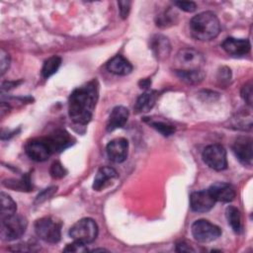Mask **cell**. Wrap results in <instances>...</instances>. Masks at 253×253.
I'll use <instances>...</instances> for the list:
<instances>
[{
  "mask_svg": "<svg viewBox=\"0 0 253 253\" xmlns=\"http://www.w3.org/2000/svg\"><path fill=\"white\" fill-rule=\"evenodd\" d=\"M98 100V85L96 81L76 88L68 101V113L73 123L86 125L92 119L93 111Z\"/></svg>",
  "mask_w": 253,
  "mask_h": 253,
  "instance_id": "obj_1",
  "label": "cell"
},
{
  "mask_svg": "<svg viewBox=\"0 0 253 253\" xmlns=\"http://www.w3.org/2000/svg\"><path fill=\"white\" fill-rule=\"evenodd\" d=\"M189 28L191 35L199 41H211L216 38L220 32L219 20L211 11L194 16L190 21Z\"/></svg>",
  "mask_w": 253,
  "mask_h": 253,
  "instance_id": "obj_2",
  "label": "cell"
},
{
  "mask_svg": "<svg viewBox=\"0 0 253 253\" xmlns=\"http://www.w3.org/2000/svg\"><path fill=\"white\" fill-rule=\"evenodd\" d=\"M28 225L27 219L20 214H12L1 217L0 235L5 241H12L20 238L26 231Z\"/></svg>",
  "mask_w": 253,
  "mask_h": 253,
  "instance_id": "obj_3",
  "label": "cell"
},
{
  "mask_svg": "<svg viewBox=\"0 0 253 253\" xmlns=\"http://www.w3.org/2000/svg\"><path fill=\"white\" fill-rule=\"evenodd\" d=\"M69 235L74 241H78L86 245L97 238L98 225L92 218H82L71 226L69 229Z\"/></svg>",
  "mask_w": 253,
  "mask_h": 253,
  "instance_id": "obj_4",
  "label": "cell"
},
{
  "mask_svg": "<svg viewBox=\"0 0 253 253\" xmlns=\"http://www.w3.org/2000/svg\"><path fill=\"white\" fill-rule=\"evenodd\" d=\"M204 62L203 54L191 47L180 49L175 57L176 71L202 70Z\"/></svg>",
  "mask_w": 253,
  "mask_h": 253,
  "instance_id": "obj_5",
  "label": "cell"
},
{
  "mask_svg": "<svg viewBox=\"0 0 253 253\" xmlns=\"http://www.w3.org/2000/svg\"><path fill=\"white\" fill-rule=\"evenodd\" d=\"M37 235L47 243H57L61 237V222L51 216H44L35 223Z\"/></svg>",
  "mask_w": 253,
  "mask_h": 253,
  "instance_id": "obj_6",
  "label": "cell"
},
{
  "mask_svg": "<svg viewBox=\"0 0 253 253\" xmlns=\"http://www.w3.org/2000/svg\"><path fill=\"white\" fill-rule=\"evenodd\" d=\"M191 232L197 241L211 242L220 236L221 229L207 219H199L192 224Z\"/></svg>",
  "mask_w": 253,
  "mask_h": 253,
  "instance_id": "obj_7",
  "label": "cell"
},
{
  "mask_svg": "<svg viewBox=\"0 0 253 253\" xmlns=\"http://www.w3.org/2000/svg\"><path fill=\"white\" fill-rule=\"evenodd\" d=\"M204 162L215 171L224 170L227 167L226 151L220 144H211L207 146L202 154Z\"/></svg>",
  "mask_w": 253,
  "mask_h": 253,
  "instance_id": "obj_8",
  "label": "cell"
},
{
  "mask_svg": "<svg viewBox=\"0 0 253 253\" xmlns=\"http://www.w3.org/2000/svg\"><path fill=\"white\" fill-rule=\"evenodd\" d=\"M27 155L35 161H45L53 152L45 137L34 138L27 142L25 146Z\"/></svg>",
  "mask_w": 253,
  "mask_h": 253,
  "instance_id": "obj_9",
  "label": "cell"
},
{
  "mask_svg": "<svg viewBox=\"0 0 253 253\" xmlns=\"http://www.w3.org/2000/svg\"><path fill=\"white\" fill-rule=\"evenodd\" d=\"M215 200L209 190L197 191L190 196L191 209L196 212H206L211 210L215 204Z\"/></svg>",
  "mask_w": 253,
  "mask_h": 253,
  "instance_id": "obj_10",
  "label": "cell"
},
{
  "mask_svg": "<svg viewBox=\"0 0 253 253\" xmlns=\"http://www.w3.org/2000/svg\"><path fill=\"white\" fill-rule=\"evenodd\" d=\"M232 150L236 158L243 164L251 166L252 164V139L248 136L236 138L232 144Z\"/></svg>",
  "mask_w": 253,
  "mask_h": 253,
  "instance_id": "obj_11",
  "label": "cell"
},
{
  "mask_svg": "<svg viewBox=\"0 0 253 253\" xmlns=\"http://www.w3.org/2000/svg\"><path fill=\"white\" fill-rule=\"evenodd\" d=\"M107 155L115 163H122L127 157L128 142L124 137L115 138L107 145Z\"/></svg>",
  "mask_w": 253,
  "mask_h": 253,
  "instance_id": "obj_12",
  "label": "cell"
},
{
  "mask_svg": "<svg viewBox=\"0 0 253 253\" xmlns=\"http://www.w3.org/2000/svg\"><path fill=\"white\" fill-rule=\"evenodd\" d=\"M45 138L52 152H60L73 143V138L64 129H55Z\"/></svg>",
  "mask_w": 253,
  "mask_h": 253,
  "instance_id": "obj_13",
  "label": "cell"
},
{
  "mask_svg": "<svg viewBox=\"0 0 253 253\" xmlns=\"http://www.w3.org/2000/svg\"><path fill=\"white\" fill-rule=\"evenodd\" d=\"M215 201L222 203H229L235 198L234 188L224 182H216L212 184L209 189Z\"/></svg>",
  "mask_w": 253,
  "mask_h": 253,
  "instance_id": "obj_14",
  "label": "cell"
},
{
  "mask_svg": "<svg viewBox=\"0 0 253 253\" xmlns=\"http://www.w3.org/2000/svg\"><path fill=\"white\" fill-rule=\"evenodd\" d=\"M222 48L231 55H245L250 51V42L248 40L227 38L222 42Z\"/></svg>",
  "mask_w": 253,
  "mask_h": 253,
  "instance_id": "obj_15",
  "label": "cell"
},
{
  "mask_svg": "<svg viewBox=\"0 0 253 253\" xmlns=\"http://www.w3.org/2000/svg\"><path fill=\"white\" fill-rule=\"evenodd\" d=\"M129 116V112L126 107L118 106L113 109L110 114L108 123H107V130L113 131L117 128L123 127L127 122Z\"/></svg>",
  "mask_w": 253,
  "mask_h": 253,
  "instance_id": "obj_16",
  "label": "cell"
},
{
  "mask_svg": "<svg viewBox=\"0 0 253 253\" xmlns=\"http://www.w3.org/2000/svg\"><path fill=\"white\" fill-rule=\"evenodd\" d=\"M150 48L157 59H165L171 50L169 40L162 35H155L150 40Z\"/></svg>",
  "mask_w": 253,
  "mask_h": 253,
  "instance_id": "obj_17",
  "label": "cell"
},
{
  "mask_svg": "<svg viewBox=\"0 0 253 253\" xmlns=\"http://www.w3.org/2000/svg\"><path fill=\"white\" fill-rule=\"evenodd\" d=\"M116 178H118V173L114 168L108 166L101 167L94 178L93 189L95 191H101Z\"/></svg>",
  "mask_w": 253,
  "mask_h": 253,
  "instance_id": "obj_18",
  "label": "cell"
},
{
  "mask_svg": "<svg viewBox=\"0 0 253 253\" xmlns=\"http://www.w3.org/2000/svg\"><path fill=\"white\" fill-rule=\"evenodd\" d=\"M107 69L116 75H127L131 72L132 65L123 55H116L107 63Z\"/></svg>",
  "mask_w": 253,
  "mask_h": 253,
  "instance_id": "obj_19",
  "label": "cell"
},
{
  "mask_svg": "<svg viewBox=\"0 0 253 253\" xmlns=\"http://www.w3.org/2000/svg\"><path fill=\"white\" fill-rule=\"evenodd\" d=\"M157 97V92L155 91H147L141 94L135 102L134 110L137 113H147L155 105Z\"/></svg>",
  "mask_w": 253,
  "mask_h": 253,
  "instance_id": "obj_20",
  "label": "cell"
},
{
  "mask_svg": "<svg viewBox=\"0 0 253 253\" xmlns=\"http://www.w3.org/2000/svg\"><path fill=\"white\" fill-rule=\"evenodd\" d=\"M3 185L7 188L17 190V191H31L33 189L29 174L24 175L19 180H15V179L5 180V181H3Z\"/></svg>",
  "mask_w": 253,
  "mask_h": 253,
  "instance_id": "obj_21",
  "label": "cell"
},
{
  "mask_svg": "<svg viewBox=\"0 0 253 253\" xmlns=\"http://www.w3.org/2000/svg\"><path fill=\"white\" fill-rule=\"evenodd\" d=\"M61 58L57 55H53L44 61L42 68V75L43 78H48L53 75L59 68Z\"/></svg>",
  "mask_w": 253,
  "mask_h": 253,
  "instance_id": "obj_22",
  "label": "cell"
},
{
  "mask_svg": "<svg viewBox=\"0 0 253 253\" xmlns=\"http://www.w3.org/2000/svg\"><path fill=\"white\" fill-rule=\"evenodd\" d=\"M226 218L228 220V224L232 227L235 232H239L241 230V216L240 211L233 206H229L225 211Z\"/></svg>",
  "mask_w": 253,
  "mask_h": 253,
  "instance_id": "obj_23",
  "label": "cell"
},
{
  "mask_svg": "<svg viewBox=\"0 0 253 253\" xmlns=\"http://www.w3.org/2000/svg\"><path fill=\"white\" fill-rule=\"evenodd\" d=\"M17 205L13 201V199L5 194L4 192L1 193V217L12 215L16 212Z\"/></svg>",
  "mask_w": 253,
  "mask_h": 253,
  "instance_id": "obj_24",
  "label": "cell"
},
{
  "mask_svg": "<svg viewBox=\"0 0 253 253\" xmlns=\"http://www.w3.org/2000/svg\"><path fill=\"white\" fill-rule=\"evenodd\" d=\"M176 73L181 80L185 81L188 84L200 83L205 77L203 69L196 71H176Z\"/></svg>",
  "mask_w": 253,
  "mask_h": 253,
  "instance_id": "obj_25",
  "label": "cell"
},
{
  "mask_svg": "<svg viewBox=\"0 0 253 253\" xmlns=\"http://www.w3.org/2000/svg\"><path fill=\"white\" fill-rule=\"evenodd\" d=\"M147 123L149 124L150 126H152L154 129H156L158 132H160L164 136H169V135L173 134L175 131V127L172 125L162 122V121L149 120V121H147Z\"/></svg>",
  "mask_w": 253,
  "mask_h": 253,
  "instance_id": "obj_26",
  "label": "cell"
},
{
  "mask_svg": "<svg viewBox=\"0 0 253 253\" xmlns=\"http://www.w3.org/2000/svg\"><path fill=\"white\" fill-rule=\"evenodd\" d=\"M49 173H50L52 178L60 179V178L64 177L66 175V170L60 162L56 161V162L52 163V165L50 167V170H49Z\"/></svg>",
  "mask_w": 253,
  "mask_h": 253,
  "instance_id": "obj_27",
  "label": "cell"
},
{
  "mask_svg": "<svg viewBox=\"0 0 253 253\" xmlns=\"http://www.w3.org/2000/svg\"><path fill=\"white\" fill-rule=\"evenodd\" d=\"M252 84L251 82L245 84L243 87H242V90H241V96L243 98V100L245 101V103L249 106L252 105Z\"/></svg>",
  "mask_w": 253,
  "mask_h": 253,
  "instance_id": "obj_28",
  "label": "cell"
},
{
  "mask_svg": "<svg viewBox=\"0 0 253 253\" xmlns=\"http://www.w3.org/2000/svg\"><path fill=\"white\" fill-rule=\"evenodd\" d=\"M9 66H10V56L4 49H1V51H0V71H1V75H3L7 71Z\"/></svg>",
  "mask_w": 253,
  "mask_h": 253,
  "instance_id": "obj_29",
  "label": "cell"
},
{
  "mask_svg": "<svg viewBox=\"0 0 253 253\" xmlns=\"http://www.w3.org/2000/svg\"><path fill=\"white\" fill-rule=\"evenodd\" d=\"M57 190V187H49L45 190H43L41 194H39V196L36 199V204H41L44 201H46L47 199H49Z\"/></svg>",
  "mask_w": 253,
  "mask_h": 253,
  "instance_id": "obj_30",
  "label": "cell"
},
{
  "mask_svg": "<svg viewBox=\"0 0 253 253\" xmlns=\"http://www.w3.org/2000/svg\"><path fill=\"white\" fill-rule=\"evenodd\" d=\"M174 4L181 10L185 12H190V13L194 12L197 8L196 3L193 1H176Z\"/></svg>",
  "mask_w": 253,
  "mask_h": 253,
  "instance_id": "obj_31",
  "label": "cell"
},
{
  "mask_svg": "<svg viewBox=\"0 0 253 253\" xmlns=\"http://www.w3.org/2000/svg\"><path fill=\"white\" fill-rule=\"evenodd\" d=\"M65 252H84L87 251V248L85 247V244L80 243L78 241H74L73 243L67 244L66 247L63 249Z\"/></svg>",
  "mask_w": 253,
  "mask_h": 253,
  "instance_id": "obj_32",
  "label": "cell"
},
{
  "mask_svg": "<svg viewBox=\"0 0 253 253\" xmlns=\"http://www.w3.org/2000/svg\"><path fill=\"white\" fill-rule=\"evenodd\" d=\"M130 1L125 0V1H119L118 5H119V10H120V15L123 19L127 18L129 10H130Z\"/></svg>",
  "mask_w": 253,
  "mask_h": 253,
  "instance_id": "obj_33",
  "label": "cell"
},
{
  "mask_svg": "<svg viewBox=\"0 0 253 253\" xmlns=\"http://www.w3.org/2000/svg\"><path fill=\"white\" fill-rule=\"evenodd\" d=\"M173 20V14H170L169 12H164L162 15L158 16L157 26L159 27H166L168 24H171Z\"/></svg>",
  "mask_w": 253,
  "mask_h": 253,
  "instance_id": "obj_34",
  "label": "cell"
},
{
  "mask_svg": "<svg viewBox=\"0 0 253 253\" xmlns=\"http://www.w3.org/2000/svg\"><path fill=\"white\" fill-rule=\"evenodd\" d=\"M230 77H231L230 69L227 67H221V69L218 71L217 79L221 81V83H224V82H228L230 80Z\"/></svg>",
  "mask_w": 253,
  "mask_h": 253,
  "instance_id": "obj_35",
  "label": "cell"
},
{
  "mask_svg": "<svg viewBox=\"0 0 253 253\" xmlns=\"http://www.w3.org/2000/svg\"><path fill=\"white\" fill-rule=\"evenodd\" d=\"M176 250H177L178 252H190V251L194 252V249H193L190 245H188L187 243H185V242H179V243H177V245H176Z\"/></svg>",
  "mask_w": 253,
  "mask_h": 253,
  "instance_id": "obj_36",
  "label": "cell"
}]
</instances>
